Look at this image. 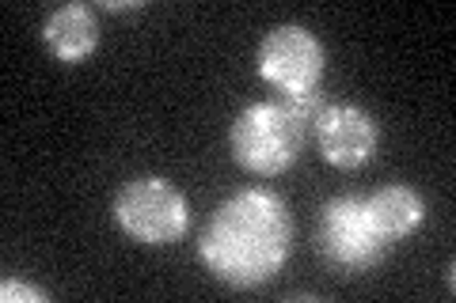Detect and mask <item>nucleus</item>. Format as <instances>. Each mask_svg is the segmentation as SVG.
I'll return each mask as SVG.
<instances>
[{
	"label": "nucleus",
	"mask_w": 456,
	"mask_h": 303,
	"mask_svg": "<svg viewBox=\"0 0 456 303\" xmlns=\"http://www.w3.org/2000/svg\"><path fill=\"white\" fill-rule=\"evenodd\" d=\"M392 243L384 239L365 216L362 197H335L327 201L316 224V251L327 266L342 277L365 273L384 262Z\"/></svg>",
	"instance_id": "obj_3"
},
{
	"label": "nucleus",
	"mask_w": 456,
	"mask_h": 303,
	"mask_svg": "<svg viewBox=\"0 0 456 303\" xmlns=\"http://www.w3.org/2000/svg\"><path fill=\"white\" fill-rule=\"evenodd\" d=\"M228 144H232V155L240 167L251 171V175L270 179L297 163L301 144H305V122L297 114H289V107L281 99L255 103L232 122Z\"/></svg>",
	"instance_id": "obj_2"
},
{
	"label": "nucleus",
	"mask_w": 456,
	"mask_h": 303,
	"mask_svg": "<svg viewBox=\"0 0 456 303\" xmlns=\"http://www.w3.org/2000/svg\"><path fill=\"white\" fill-rule=\"evenodd\" d=\"M42 42L65 65L84 61L99 46V20L88 4H61L42 23Z\"/></svg>",
	"instance_id": "obj_7"
},
{
	"label": "nucleus",
	"mask_w": 456,
	"mask_h": 303,
	"mask_svg": "<svg viewBox=\"0 0 456 303\" xmlns=\"http://www.w3.org/2000/svg\"><path fill=\"white\" fill-rule=\"evenodd\" d=\"M259 76L278 95L316 92L323 80V46L320 38L297 23H281L259 42Z\"/></svg>",
	"instance_id": "obj_5"
},
{
	"label": "nucleus",
	"mask_w": 456,
	"mask_h": 303,
	"mask_svg": "<svg viewBox=\"0 0 456 303\" xmlns=\"http://www.w3.org/2000/svg\"><path fill=\"white\" fill-rule=\"evenodd\" d=\"M0 299L4 303H46L50 296L42 292V288L27 284V281H16V277H4V284H0Z\"/></svg>",
	"instance_id": "obj_9"
},
{
	"label": "nucleus",
	"mask_w": 456,
	"mask_h": 303,
	"mask_svg": "<svg viewBox=\"0 0 456 303\" xmlns=\"http://www.w3.org/2000/svg\"><path fill=\"white\" fill-rule=\"evenodd\" d=\"M316 137L323 160L338 171H358L373 160L380 129L362 107H338L331 103L316 118Z\"/></svg>",
	"instance_id": "obj_6"
},
{
	"label": "nucleus",
	"mask_w": 456,
	"mask_h": 303,
	"mask_svg": "<svg viewBox=\"0 0 456 303\" xmlns=\"http://www.w3.org/2000/svg\"><path fill=\"white\" fill-rule=\"evenodd\" d=\"M293 247L289 205L270 190H240L213 209L198 254L217 281L232 288L266 284Z\"/></svg>",
	"instance_id": "obj_1"
},
{
	"label": "nucleus",
	"mask_w": 456,
	"mask_h": 303,
	"mask_svg": "<svg viewBox=\"0 0 456 303\" xmlns=\"http://www.w3.org/2000/svg\"><path fill=\"white\" fill-rule=\"evenodd\" d=\"M365 216L384 239L395 243V239L411 235L422 224L426 205L411 186H384V190H377L365 201Z\"/></svg>",
	"instance_id": "obj_8"
},
{
	"label": "nucleus",
	"mask_w": 456,
	"mask_h": 303,
	"mask_svg": "<svg viewBox=\"0 0 456 303\" xmlns=\"http://www.w3.org/2000/svg\"><path fill=\"white\" fill-rule=\"evenodd\" d=\"M114 220L130 239L145 243V247H167L187 235L191 212L183 194L167 179H134L126 182L118 197H114Z\"/></svg>",
	"instance_id": "obj_4"
}]
</instances>
